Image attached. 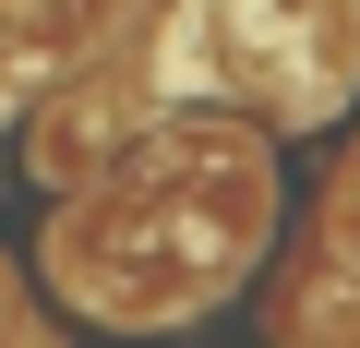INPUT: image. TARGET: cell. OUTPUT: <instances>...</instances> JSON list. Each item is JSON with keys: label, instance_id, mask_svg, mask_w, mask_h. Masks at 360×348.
<instances>
[{"label": "cell", "instance_id": "cell-1", "mask_svg": "<svg viewBox=\"0 0 360 348\" xmlns=\"http://www.w3.org/2000/svg\"><path fill=\"white\" fill-rule=\"evenodd\" d=\"M276 217V168L240 120H156L108 156V181H84L49 228V276L60 300H84L120 336L193 324L205 300H229L264 252Z\"/></svg>", "mask_w": 360, "mask_h": 348}, {"label": "cell", "instance_id": "cell-2", "mask_svg": "<svg viewBox=\"0 0 360 348\" xmlns=\"http://www.w3.org/2000/svg\"><path fill=\"white\" fill-rule=\"evenodd\" d=\"M205 25H217V60L264 84L288 120L336 108L360 72V0H205Z\"/></svg>", "mask_w": 360, "mask_h": 348}, {"label": "cell", "instance_id": "cell-3", "mask_svg": "<svg viewBox=\"0 0 360 348\" xmlns=\"http://www.w3.org/2000/svg\"><path fill=\"white\" fill-rule=\"evenodd\" d=\"M324 252H336V276L360 288V144H348V168H336V205H324Z\"/></svg>", "mask_w": 360, "mask_h": 348}, {"label": "cell", "instance_id": "cell-4", "mask_svg": "<svg viewBox=\"0 0 360 348\" xmlns=\"http://www.w3.org/2000/svg\"><path fill=\"white\" fill-rule=\"evenodd\" d=\"M0 13H37V0H0Z\"/></svg>", "mask_w": 360, "mask_h": 348}]
</instances>
